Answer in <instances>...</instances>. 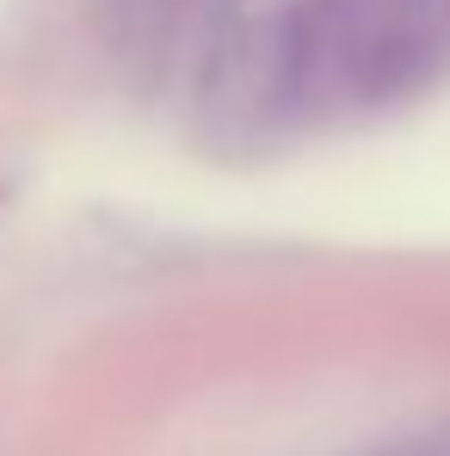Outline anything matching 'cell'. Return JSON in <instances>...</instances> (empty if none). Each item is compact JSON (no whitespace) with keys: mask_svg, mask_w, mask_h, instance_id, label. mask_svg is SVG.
I'll use <instances>...</instances> for the list:
<instances>
[{"mask_svg":"<svg viewBox=\"0 0 450 456\" xmlns=\"http://www.w3.org/2000/svg\"><path fill=\"white\" fill-rule=\"evenodd\" d=\"M450 62V0H302L284 75L321 105H382Z\"/></svg>","mask_w":450,"mask_h":456,"instance_id":"cell-1","label":"cell"}]
</instances>
